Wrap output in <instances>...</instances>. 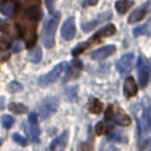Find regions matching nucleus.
<instances>
[{"instance_id": "obj_1", "label": "nucleus", "mask_w": 151, "mask_h": 151, "mask_svg": "<svg viewBox=\"0 0 151 151\" xmlns=\"http://www.w3.org/2000/svg\"><path fill=\"white\" fill-rule=\"evenodd\" d=\"M36 23H37L36 20L24 16V17H21L20 20L17 21V24H16L19 33H20L21 37L24 39L28 49H32L37 41V33H36L37 25H36Z\"/></svg>"}, {"instance_id": "obj_2", "label": "nucleus", "mask_w": 151, "mask_h": 151, "mask_svg": "<svg viewBox=\"0 0 151 151\" xmlns=\"http://www.w3.org/2000/svg\"><path fill=\"white\" fill-rule=\"evenodd\" d=\"M57 25H58L57 17H49L47 20V23L44 24L42 33H41V40H42V44L47 48L55 47V35H56Z\"/></svg>"}, {"instance_id": "obj_3", "label": "nucleus", "mask_w": 151, "mask_h": 151, "mask_svg": "<svg viewBox=\"0 0 151 151\" xmlns=\"http://www.w3.org/2000/svg\"><path fill=\"white\" fill-rule=\"evenodd\" d=\"M105 118H106V121H111L119 126H129L131 123L130 117L126 113H123L121 107L113 106V105L107 106L106 111H105Z\"/></svg>"}, {"instance_id": "obj_4", "label": "nucleus", "mask_w": 151, "mask_h": 151, "mask_svg": "<svg viewBox=\"0 0 151 151\" xmlns=\"http://www.w3.org/2000/svg\"><path fill=\"white\" fill-rule=\"evenodd\" d=\"M66 68H68V66H66V63L57 64V65H56L55 68L49 72V73L44 74L42 77L39 78V83L41 86H48V85H50V83L58 81L60 80V77H61V74L64 73V70H65Z\"/></svg>"}, {"instance_id": "obj_5", "label": "nucleus", "mask_w": 151, "mask_h": 151, "mask_svg": "<svg viewBox=\"0 0 151 151\" xmlns=\"http://www.w3.org/2000/svg\"><path fill=\"white\" fill-rule=\"evenodd\" d=\"M137 68H138V76H139V85L141 88H146L147 83L150 81V74H151V64L143 56H139L138 58V64H137Z\"/></svg>"}, {"instance_id": "obj_6", "label": "nucleus", "mask_w": 151, "mask_h": 151, "mask_svg": "<svg viewBox=\"0 0 151 151\" xmlns=\"http://www.w3.org/2000/svg\"><path fill=\"white\" fill-rule=\"evenodd\" d=\"M24 16L39 21L42 19L41 3L40 0H25L24 1Z\"/></svg>"}, {"instance_id": "obj_7", "label": "nucleus", "mask_w": 151, "mask_h": 151, "mask_svg": "<svg viewBox=\"0 0 151 151\" xmlns=\"http://www.w3.org/2000/svg\"><path fill=\"white\" fill-rule=\"evenodd\" d=\"M58 107V99L57 98H48L39 106V118L40 121H45L56 113Z\"/></svg>"}, {"instance_id": "obj_8", "label": "nucleus", "mask_w": 151, "mask_h": 151, "mask_svg": "<svg viewBox=\"0 0 151 151\" xmlns=\"http://www.w3.org/2000/svg\"><path fill=\"white\" fill-rule=\"evenodd\" d=\"M134 66V55L133 53H126L119 58V61L117 63V69L122 76L130 74V72L133 70Z\"/></svg>"}, {"instance_id": "obj_9", "label": "nucleus", "mask_w": 151, "mask_h": 151, "mask_svg": "<svg viewBox=\"0 0 151 151\" xmlns=\"http://www.w3.org/2000/svg\"><path fill=\"white\" fill-rule=\"evenodd\" d=\"M74 35H76V25H74V17L72 16V17L66 19L65 23L61 27V36H63L64 40L69 41V40H72L74 37Z\"/></svg>"}, {"instance_id": "obj_10", "label": "nucleus", "mask_w": 151, "mask_h": 151, "mask_svg": "<svg viewBox=\"0 0 151 151\" xmlns=\"http://www.w3.org/2000/svg\"><path fill=\"white\" fill-rule=\"evenodd\" d=\"M114 52H115L114 45H105V47L98 48V49L94 50L90 55V57H91V60H104V58L111 56Z\"/></svg>"}, {"instance_id": "obj_11", "label": "nucleus", "mask_w": 151, "mask_h": 151, "mask_svg": "<svg viewBox=\"0 0 151 151\" xmlns=\"http://www.w3.org/2000/svg\"><path fill=\"white\" fill-rule=\"evenodd\" d=\"M81 70H82V63L76 58V60H73L70 63V65L68 66V72H66L64 81H69V80H73V78H77L78 76H80Z\"/></svg>"}, {"instance_id": "obj_12", "label": "nucleus", "mask_w": 151, "mask_h": 151, "mask_svg": "<svg viewBox=\"0 0 151 151\" xmlns=\"http://www.w3.org/2000/svg\"><path fill=\"white\" fill-rule=\"evenodd\" d=\"M68 130L63 131L61 133V135H58L57 138H55L52 141V143H50L49 149L50 150H64L66 147V142H68Z\"/></svg>"}, {"instance_id": "obj_13", "label": "nucleus", "mask_w": 151, "mask_h": 151, "mask_svg": "<svg viewBox=\"0 0 151 151\" xmlns=\"http://www.w3.org/2000/svg\"><path fill=\"white\" fill-rule=\"evenodd\" d=\"M25 131H27L28 138L31 139L32 142H35V143L39 142L40 129H39V126H37V122H31V121H28V123H27V126H25Z\"/></svg>"}, {"instance_id": "obj_14", "label": "nucleus", "mask_w": 151, "mask_h": 151, "mask_svg": "<svg viewBox=\"0 0 151 151\" xmlns=\"http://www.w3.org/2000/svg\"><path fill=\"white\" fill-rule=\"evenodd\" d=\"M123 93L127 98L130 97H134L137 93H138V86L135 83V80L133 77H127L125 81V85H123Z\"/></svg>"}, {"instance_id": "obj_15", "label": "nucleus", "mask_w": 151, "mask_h": 151, "mask_svg": "<svg viewBox=\"0 0 151 151\" xmlns=\"http://www.w3.org/2000/svg\"><path fill=\"white\" fill-rule=\"evenodd\" d=\"M115 32H117V29H115V27L113 25V24H107V25H105L102 29H99L98 32H97L96 35H94L93 37L90 39V41H97V40H99L101 37H109V36H113V35H115Z\"/></svg>"}, {"instance_id": "obj_16", "label": "nucleus", "mask_w": 151, "mask_h": 151, "mask_svg": "<svg viewBox=\"0 0 151 151\" xmlns=\"http://www.w3.org/2000/svg\"><path fill=\"white\" fill-rule=\"evenodd\" d=\"M146 13H147V5H143V7L137 8V9L130 15V17H129V23L130 24L139 23L142 19H145Z\"/></svg>"}, {"instance_id": "obj_17", "label": "nucleus", "mask_w": 151, "mask_h": 151, "mask_svg": "<svg viewBox=\"0 0 151 151\" xmlns=\"http://www.w3.org/2000/svg\"><path fill=\"white\" fill-rule=\"evenodd\" d=\"M111 17V15L110 13H106V15H102L101 17H98V19H96V20H93V21H89V23H85V24H82L81 25V28H82V31L83 32H90L93 28H96L97 25H98L101 21H105V20H109V19Z\"/></svg>"}, {"instance_id": "obj_18", "label": "nucleus", "mask_w": 151, "mask_h": 151, "mask_svg": "<svg viewBox=\"0 0 151 151\" xmlns=\"http://www.w3.org/2000/svg\"><path fill=\"white\" fill-rule=\"evenodd\" d=\"M15 8H16V5L13 1H11V0H4V3L0 5V12L4 16L11 17V16L15 13Z\"/></svg>"}, {"instance_id": "obj_19", "label": "nucleus", "mask_w": 151, "mask_h": 151, "mask_svg": "<svg viewBox=\"0 0 151 151\" xmlns=\"http://www.w3.org/2000/svg\"><path fill=\"white\" fill-rule=\"evenodd\" d=\"M88 109H89V111L93 113V114H99V113L104 111V105H102V102L99 101V99L91 98L88 104Z\"/></svg>"}, {"instance_id": "obj_20", "label": "nucleus", "mask_w": 151, "mask_h": 151, "mask_svg": "<svg viewBox=\"0 0 151 151\" xmlns=\"http://www.w3.org/2000/svg\"><path fill=\"white\" fill-rule=\"evenodd\" d=\"M133 5H134V3L131 1V0H118V1L115 3V9H117L118 13L123 15V13L127 12Z\"/></svg>"}, {"instance_id": "obj_21", "label": "nucleus", "mask_w": 151, "mask_h": 151, "mask_svg": "<svg viewBox=\"0 0 151 151\" xmlns=\"http://www.w3.org/2000/svg\"><path fill=\"white\" fill-rule=\"evenodd\" d=\"M114 130L111 125H109L107 122H99L96 125V133L97 135H104V134H109Z\"/></svg>"}, {"instance_id": "obj_22", "label": "nucleus", "mask_w": 151, "mask_h": 151, "mask_svg": "<svg viewBox=\"0 0 151 151\" xmlns=\"http://www.w3.org/2000/svg\"><path fill=\"white\" fill-rule=\"evenodd\" d=\"M8 109H9L11 111L16 113V114H24V113L28 111V107H27L25 105L17 104V102H11V104L8 105Z\"/></svg>"}, {"instance_id": "obj_23", "label": "nucleus", "mask_w": 151, "mask_h": 151, "mask_svg": "<svg viewBox=\"0 0 151 151\" xmlns=\"http://www.w3.org/2000/svg\"><path fill=\"white\" fill-rule=\"evenodd\" d=\"M41 55H42V52L40 48H33L28 55V60L32 61V63H35V64H37V63H40V60H41Z\"/></svg>"}, {"instance_id": "obj_24", "label": "nucleus", "mask_w": 151, "mask_h": 151, "mask_svg": "<svg viewBox=\"0 0 151 151\" xmlns=\"http://www.w3.org/2000/svg\"><path fill=\"white\" fill-rule=\"evenodd\" d=\"M143 126L147 131L151 130V106H149L143 113Z\"/></svg>"}, {"instance_id": "obj_25", "label": "nucleus", "mask_w": 151, "mask_h": 151, "mask_svg": "<svg viewBox=\"0 0 151 151\" xmlns=\"http://www.w3.org/2000/svg\"><path fill=\"white\" fill-rule=\"evenodd\" d=\"M1 123H3V127L4 129H11L13 126V123H15V119H13L12 115H3L1 117Z\"/></svg>"}, {"instance_id": "obj_26", "label": "nucleus", "mask_w": 151, "mask_h": 151, "mask_svg": "<svg viewBox=\"0 0 151 151\" xmlns=\"http://www.w3.org/2000/svg\"><path fill=\"white\" fill-rule=\"evenodd\" d=\"M89 44H90V40H89L88 42H83V44H80V45H78L77 48H74V49H73V52H72V55L77 57L78 55H81V53H83V52H85L86 49H88Z\"/></svg>"}, {"instance_id": "obj_27", "label": "nucleus", "mask_w": 151, "mask_h": 151, "mask_svg": "<svg viewBox=\"0 0 151 151\" xmlns=\"http://www.w3.org/2000/svg\"><path fill=\"white\" fill-rule=\"evenodd\" d=\"M21 89H23V85L20 82H17V81H12V82L8 83V91H11V93L21 91Z\"/></svg>"}, {"instance_id": "obj_28", "label": "nucleus", "mask_w": 151, "mask_h": 151, "mask_svg": "<svg viewBox=\"0 0 151 151\" xmlns=\"http://www.w3.org/2000/svg\"><path fill=\"white\" fill-rule=\"evenodd\" d=\"M12 139H13V141H15L17 145H20V146H23V147H25L27 145H28V141H27V139L24 138L23 135H20L19 133H15V134H13V135H12Z\"/></svg>"}, {"instance_id": "obj_29", "label": "nucleus", "mask_w": 151, "mask_h": 151, "mask_svg": "<svg viewBox=\"0 0 151 151\" xmlns=\"http://www.w3.org/2000/svg\"><path fill=\"white\" fill-rule=\"evenodd\" d=\"M55 1L56 0H45V4H47V8L50 13H55Z\"/></svg>"}, {"instance_id": "obj_30", "label": "nucleus", "mask_w": 151, "mask_h": 151, "mask_svg": "<svg viewBox=\"0 0 151 151\" xmlns=\"http://www.w3.org/2000/svg\"><path fill=\"white\" fill-rule=\"evenodd\" d=\"M147 28V25L145 24V25H142V27H139V28H135L134 29V36H139V35H143L145 33V29Z\"/></svg>"}, {"instance_id": "obj_31", "label": "nucleus", "mask_w": 151, "mask_h": 151, "mask_svg": "<svg viewBox=\"0 0 151 151\" xmlns=\"http://www.w3.org/2000/svg\"><path fill=\"white\" fill-rule=\"evenodd\" d=\"M8 47H9V44H8L7 40L0 39V52H4V50H7Z\"/></svg>"}, {"instance_id": "obj_32", "label": "nucleus", "mask_w": 151, "mask_h": 151, "mask_svg": "<svg viewBox=\"0 0 151 151\" xmlns=\"http://www.w3.org/2000/svg\"><path fill=\"white\" fill-rule=\"evenodd\" d=\"M98 3V0H83V7H91L96 5Z\"/></svg>"}, {"instance_id": "obj_33", "label": "nucleus", "mask_w": 151, "mask_h": 151, "mask_svg": "<svg viewBox=\"0 0 151 151\" xmlns=\"http://www.w3.org/2000/svg\"><path fill=\"white\" fill-rule=\"evenodd\" d=\"M21 49H23V47H21L20 42H15V45H13V52L17 53V52H20Z\"/></svg>"}, {"instance_id": "obj_34", "label": "nucleus", "mask_w": 151, "mask_h": 151, "mask_svg": "<svg viewBox=\"0 0 151 151\" xmlns=\"http://www.w3.org/2000/svg\"><path fill=\"white\" fill-rule=\"evenodd\" d=\"M0 145H1V141H0Z\"/></svg>"}]
</instances>
